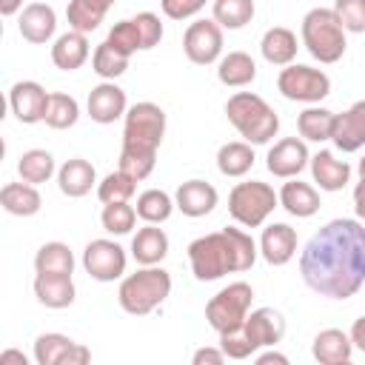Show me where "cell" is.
<instances>
[{
  "label": "cell",
  "instance_id": "2e32d148",
  "mask_svg": "<svg viewBox=\"0 0 365 365\" xmlns=\"http://www.w3.org/2000/svg\"><path fill=\"white\" fill-rule=\"evenodd\" d=\"M242 331H245L248 342L254 345V351L274 348L285 336V319L277 308H257V311H248Z\"/></svg>",
  "mask_w": 365,
  "mask_h": 365
},
{
  "label": "cell",
  "instance_id": "74e56055",
  "mask_svg": "<svg viewBox=\"0 0 365 365\" xmlns=\"http://www.w3.org/2000/svg\"><path fill=\"white\" fill-rule=\"evenodd\" d=\"M254 0H214V20L228 31L248 26L254 20Z\"/></svg>",
  "mask_w": 365,
  "mask_h": 365
},
{
  "label": "cell",
  "instance_id": "83f0119b",
  "mask_svg": "<svg viewBox=\"0 0 365 365\" xmlns=\"http://www.w3.org/2000/svg\"><path fill=\"white\" fill-rule=\"evenodd\" d=\"M297 48H299L297 46V34L291 29H285V26L268 29L262 34V40H259V51H262L265 63H271V66H291L294 57H297Z\"/></svg>",
  "mask_w": 365,
  "mask_h": 365
},
{
  "label": "cell",
  "instance_id": "836d02e7",
  "mask_svg": "<svg viewBox=\"0 0 365 365\" xmlns=\"http://www.w3.org/2000/svg\"><path fill=\"white\" fill-rule=\"evenodd\" d=\"M77 120H80V106H77V100H74L71 94L51 91V94H48V106H46L43 123H46L48 128L66 131V128H71Z\"/></svg>",
  "mask_w": 365,
  "mask_h": 365
},
{
  "label": "cell",
  "instance_id": "5b68a950",
  "mask_svg": "<svg viewBox=\"0 0 365 365\" xmlns=\"http://www.w3.org/2000/svg\"><path fill=\"white\" fill-rule=\"evenodd\" d=\"M171 294V274L160 265H143L120 282L117 302L131 317H145L160 308Z\"/></svg>",
  "mask_w": 365,
  "mask_h": 365
},
{
  "label": "cell",
  "instance_id": "5bb4252c",
  "mask_svg": "<svg viewBox=\"0 0 365 365\" xmlns=\"http://www.w3.org/2000/svg\"><path fill=\"white\" fill-rule=\"evenodd\" d=\"M9 106H11V114L17 117V123H23V125L43 123L46 106H48V91L34 80H20L9 88Z\"/></svg>",
  "mask_w": 365,
  "mask_h": 365
},
{
  "label": "cell",
  "instance_id": "7dc6e473",
  "mask_svg": "<svg viewBox=\"0 0 365 365\" xmlns=\"http://www.w3.org/2000/svg\"><path fill=\"white\" fill-rule=\"evenodd\" d=\"M225 359H228V356H225L222 348H197L194 356H191L194 365H222Z\"/></svg>",
  "mask_w": 365,
  "mask_h": 365
},
{
  "label": "cell",
  "instance_id": "4fadbf2b",
  "mask_svg": "<svg viewBox=\"0 0 365 365\" xmlns=\"http://www.w3.org/2000/svg\"><path fill=\"white\" fill-rule=\"evenodd\" d=\"M308 163H311V154H308L305 140H299V137H285V140L274 143L268 148V157H265L268 171L274 177H279V180L299 177Z\"/></svg>",
  "mask_w": 365,
  "mask_h": 365
},
{
  "label": "cell",
  "instance_id": "f546056e",
  "mask_svg": "<svg viewBox=\"0 0 365 365\" xmlns=\"http://www.w3.org/2000/svg\"><path fill=\"white\" fill-rule=\"evenodd\" d=\"M257 77V63L251 60V54L245 51H228L225 57H220L217 63V80L228 88H242L251 86Z\"/></svg>",
  "mask_w": 365,
  "mask_h": 365
},
{
  "label": "cell",
  "instance_id": "7402d4cb",
  "mask_svg": "<svg viewBox=\"0 0 365 365\" xmlns=\"http://www.w3.org/2000/svg\"><path fill=\"white\" fill-rule=\"evenodd\" d=\"M97 182V171L88 160L83 157H71L66 160L60 168H57V185L66 197L77 200V197H86L91 191V185Z\"/></svg>",
  "mask_w": 365,
  "mask_h": 365
},
{
  "label": "cell",
  "instance_id": "d590c367",
  "mask_svg": "<svg viewBox=\"0 0 365 365\" xmlns=\"http://www.w3.org/2000/svg\"><path fill=\"white\" fill-rule=\"evenodd\" d=\"M174 205H177V202H174L165 191H160V188H148V191H143V194L137 197V217H140L143 222H154V225H160V222H165V220L171 217Z\"/></svg>",
  "mask_w": 365,
  "mask_h": 365
},
{
  "label": "cell",
  "instance_id": "52a82bcc",
  "mask_svg": "<svg viewBox=\"0 0 365 365\" xmlns=\"http://www.w3.org/2000/svg\"><path fill=\"white\" fill-rule=\"evenodd\" d=\"M277 205H279V194L268 182H259V180L237 182L228 194V214L245 228L262 225Z\"/></svg>",
  "mask_w": 365,
  "mask_h": 365
},
{
  "label": "cell",
  "instance_id": "8d00e7d4",
  "mask_svg": "<svg viewBox=\"0 0 365 365\" xmlns=\"http://www.w3.org/2000/svg\"><path fill=\"white\" fill-rule=\"evenodd\" d=\"M106 11H108V9H103V6L94 3V0H68V6H66L68 26H71L74 31H83V34H91L94 29H100Z\"/></svg>",
  "mask_w": 365,
  "mask_h": 365
},
{
  "label": "cell",
  "instance_id": "c3c4849f",
  "mask_svg": "<svg viewBox=\"0 0 365 365\" xmlns=\"http://www.w3.org/2000/svg\"><path fill=\"white\" fill-rule=\"evenodd\" d=\"M351 342H354V348H359L365 354V317L354 319V325H351Z\"/></svg>",
  "mask_w": 365,
  "mask_h": 365
},
{
  "label": "cell",
  "instance_id": "f1b7e54d",
  "mask_svg": "<svg viewBox=\"0 0 365 365\" xmlns=\"http://www.w3.org/2000/svg\"><path fill=\"white\" fill-rule=\"evenodd\" d=\"M0 205L11 214V217H34L43 205L40 191L31 182H6L0 188Z\"/></svg>",
  "mask_w": 365,
  "mask_h": 365
},
{
  "label": "cell",
  "instance_id": "681fc988",
  "mask_svg": "<svg viewBox=\"0 0 365 365\" xmlns=\"http://www.w3.org/2000/svg\"><path fill=\"white\" fill-rule=\"evenodd\" d=\"M354 208H356V217L365 222V180L359 177L356 188H354Z\"/></svg>",
  "mask_w": 365,
  "mask_h": 365
},
{
  "label": "cell",
  "instance_id": "3957f363",
  "mask_svg": "<svg viewBox=\"0 0 365 365\" xmlns=\"http://www.w3.org/2000/svg\"><path fill=\"white\" fill-rule=\"evenodd\" d=\"M165 137V111L157 103H134L125 111L123 123V148H120V171L134 177L137 182L154 171L157 148Z\"/></svg>",
  "mask_w": 365,
  "mask_h": 365
},
{
  "label": "cell",
  "instance_id": "d4e9b609",
  "mask_svg": "<svg viewBox=\"0 0 365 365\" xmlns=\"http://www.w3.org/2000/svg\"><path fill=\"white\" fill-rule=\"evenodd\" d=\"M168 254V234L154 222H145L131 240V257L140 265H160Z\"/></svg>",
  "mask_w": 365,
  "mask_h": 365
},
{
  "label": "cell",
  "instance_id": "b9f144b4",
  "mask_svg": "<svg viewBox=\"0 0 365 365\" xmlns=\"http://www.w3.org/2000/svg\"><path fill=\"white\" fill-rule=\"evenodd\" d=\"M114 48H120L123 54H134V51H143V40H140V31H137V23L134 20H120L111 26L108 37H106Z\"/></svg>",
  "mask_w": 365,
  "mask_h": 365
},
{
  "label": "cell",
  "instance_id": "6da1fadb",
  "mask_svg": "<svg viewBox=\"0 0 365 365\" xmlns=\"http://www.w3.org/2000/svg\"><path fill=\"white\" fill-rule=\"evenodd\" d=\"M305 285L328 299H348L365 282V225L359 220L325 222L299 254Z\"/></svg>",
  "mask_w": 365,
  "mask_h": 365
},
{
  "label": "cell",
  "instance_id": "9a60e30c",
  "mask_svg": "<svg viewBox=\"0 0 365 365\" xmlns=\"http://www.w3.org/2000/svg\"><path fill=\"white\" fill-rule=\"evenodd\" d=\"M86 108H88V117H91L94 123H100V125H111L114 120L125 117V111H128V100H125V91H123L114 80H103L100 86H94V88L88 91V103H86Z\"/></svg>",
  "mask_w": 365,
  "mask_h": 365
},
{
  "label": "cell",
  "instance_id": "4316f807",
  "mask_svg": "<svg viewBox=\"0 0 365 365\" xmlns=\"http://www.w3.org/2000/svg\"><path fill=\"white\" fill-rule=\"evenodd\" d=\"M88 60V37L83 31H66L51 46V63L60 71H74Z\"/></svg>",
  "mask_w": 365,
  "mask_h": 365
},
{
  "label": "cell",
  "instance_id": "ee69618b",
  "mask_svg": "<svg viewBox=\"0 0 365 365\" xmlns=\"http://www.w3.org/2000/svg\"><path fill=\"white\" fill-rule=\"evenodd\" d=\"M131 20L137 23V31H140V40H143V51L160 46V40H163V23H160V17L154 11H140Z\"/></svg>",
  "mask_w": 365,
  "mask_h": 365
},
{
  "label": "cell",
  "instance_id": "db71d44e",
  "mask_svg": "<svg viewBox=\"0 0 365 365\" xmlns=\"http://www.w3.org/2000/svg\"><path fill=\"white\" fill-rule=\"evenodd\" d=\"M94 3H100L103 9H111V6H114V0H94Z\"/></svg>",
  "mask_w": 365,
  "mask_h": 365
},
{
  "label": "cell",
  "instance_id": "60d3db41",
  "mask_svg": "<svg viewBox=\"0 0 365 365\" xmlns=\"http://www.w3.org/2000/svg\"><path fill=\"white\" fill-rule=\"evenodd\" d=\"M100 222H103V228H106L108 234L123 237V234H128V231L134 228V222H137V208L128 205V202H108V205H103Z\"/></svg>",
  "mask_w": 365,
  "mask_h": 365
},
{
  "label": "cell",
  "instance_id": "7bdbcfd3",
  "mask_svg": "<svg viewBox=\"0 0 365 365\" xmlns=\"http://www.w3.org/2000/svg\"><path fill=\"white\" fill-rule=\"evenodd\" d=\"M334 11H336L345 31L365 34V0H336Z\"/></svg>",
  "mask_w": 365,
  "mask_h": 365
},
{
  "label": "cell",
  "instance_id": "1f68e13d",
  "mask_svg": "<svg viewBox=\"0 0 365 365\" xmlns=\"http://www.w3.org/2000/svg\"><path fill=\"white\" fill-rule=\"evenodd\" d=\"M37 274H74V254L66 242H46L34 254Z\"/></svg>",
  "mask_w": 365,
  "mask_h": 365
},
{
  "label": "cell",
  "instance_id": "4dcf8cb0",
  "mask_svg": "<svg viewBox=\"0 0 365 365\" xmlns=\"http://www.w3.org/2000/svg\"><path fill=\"white\" fill-rule=\"evenodd\" d=\"M251 165H254V148H251V143L234 140V143L220 145V151H217V168H220L222 177H245L251 171Z\"/></svg>",
  "mask_w": 365,
  "mask_h": 365
},
{
  "label": "cell",
  "instance_id": "30bf717a",
  "mask_svg": "<svg viewBox=\"0 0 365 365\" xmlns=\"http://www.w3.org/2000/svg\"><path fill=\"white\" fill-rule=\"evenodd\" d=\"M182 51L197 66H211L222 54V26L211 20H194L182 34Z\"/></svg>",
  "mask_w": 365,
  "mask_h": 365
},
{
  "label": "cell",
  "instance_id": "7a4b0ae2",
  "mask_svg": "<svg viewBox=\"0 0 365 365\" xmlns=\"http://www.w3.org/2000/svg\"><path fill=\"white\" fill-rule=\"evenodd\" d=\"M257 242L242 228H222L205 237H197L188 245V262L200 282H214L225 274L248 271L257 262Z\"/></svg>",
  "mask_w": 365,
  "mask_h": 365
},
{
  "label": "cell",
  "instance_id": "8fae6325",
  "mask_svg": "<svg viewBox=\"0 0 365 365\" xmlns=\"http://www.w3.org/2000/svg\"><path fill=\"white\" fill-rule=\"evenodd\" d=\"M83 268L97 282H114L125 274V251L114 240H91L83 251Z\"/></svg>",
  "mask_w": 365,
  "mask_h": 365
},
{
  "label": "cell",
  "instance_id": "d6986e66",
  "mask_svg": "<svg viewBox=\"0 0 365 365\" xmlns=\"http://www.w3.org/2000/svg\"><path fill=\"white\" fill-rule=\"evenodd\" d=\"M259 254L268 265H285L297 254V231L288 222H271L262 228L259 237Z\"/></svg>",
  "mask_w": 365,
  "mask_h": 365
},
{
  "label": "cell",
  "instance_id": "f6af8a7d",
  "mask_svg": "<svg viewBox=\"0 0 365 365\" xmlns=\"http://www.w3.org/2000/svg\"><path fill=\"white\" fill-rule=\"evenodd\" d=\"M220 348L225 351V356H228V359H248L251 354H257V351H254V345L248 342V336H245V331H242V328L220 334Z\"/></svg>",
  "mask_w": 365,
  "mask_h": 365
},
{
  "label": "cell",
  "instance_id": "ab89813d",
  "mask_svg": "<svg viewBox=\"0 0 365 365\" xmlns=\"http://www.w3.org/2000/svg\"><path fill=\"white\" fill-rule=\"evenodd\" d=\"M134 191H137V180L128 177L120 168L111 171V174H106L103 182L97 185V197H100L103 205H108V202H128L134 197Z\"/></svg>",
  "mask_w": 365,
  "mask_h": 365
},
{
  "label": "cell",
  "instance_id": "484cf974",
  "mask_svg": "<svg viewBox=\"0 0 365 365\" xmlns=\"http://www.w3.org/2000/svg\"><path fill=\"white\" fill-rule=\"evenodd\" d=\"M279 205L297 217V220H305V217H314L319 211V194L314 185L308 182H299V180H288L282 188H279Z\"/></svg>",
  "mask_w": 365,
  "mask_h": 365
},
{
  "label": "cell",
  "instance_id": "44dd1931",
  "mask_svg": "<svg viewBox=\"0 0 365 365\" xmlns=\"http://www.w3.org/2000/svg\"><path fill=\"white\" fill-rule=\"evenodd\" d=\"M311 354L319 365H342V362H351V354H354V342H351V334L339 331V328H325L314 336V345H311Z\"/></svg>",
  "mask_w": 365,
  "mask_h": 365
},
{
  "label": "cell",
  "instance_id": "d6a6232c",
  "mask_svg": "<svg viewBox=\"0 0 365 365\" xmlns=\"http://www.w3.org/2000/svg\"><path fill=\"white\" fill-rule=\"evenodd\" d=\"M334 120H336L334 111H328V108H322V106H311V108H305V111L297 117V128H299L302 140L325 143V140H331Z\"/></svg>",
  "mask_w": 365,
  "mask_h": 365
},
{
  "label": "cell",
  "instance_id": "8992f818",
  "mask_svg": "<svg viewBox=\"0 0 365 365\" xmlns=\"http://www.w3.org/2000/svg\"><path fill=\"white\" fill-rule=\"evenodd\" d=\"M302 46L314 60L325 66L342 60L348 43H345V29L334 9L317 6L302 17Z\"/></svg>",
  "mask_w": 365,
  "mask_h": 365
},
{
  "label": "cell",
  "instance_id": "11a10c76",
  "mask_svg": "<svg viewBox=\"0 0 365 365\" xmlns=\"http://www.w3.org/2000/svg\"><path fill=\"white\" fill-rule=\"evenodd\" d=\"M359 177H362V180H365V157H362V160H359Z\"/></svg>",
  "mask_w": 365,
  "mask_h": 365
},
{
  "label": "cell",
  "instance_id": "ffe728a7",
  "mask_svg": "<svg viewBox=\"0 0 365 365\" xmlns=\"http://www.w3.org/2000/svg\"><path fill=\"white\" fill-rule=\"evenodd\" d=\"M174 202H177V208L185 214V217H205V214H211L214 208H217V202H220V194H217V188L211 185V182H205V180H188V182H182L180 188H177V194H174Z\"/></svg>",
  "mask_w": 365,
  "mask_h": 365
},
{
  "label": "cell",
  "instance_id": "816d5d0a",
  "mask_svg": "<svg viewBox=\"0 0 365 365\" xmlns=\"http://www.w3.org/2000/svg\"><path fill=\"white\" fill-rule=\"evenodd\" d=\"M11 362H17V365H29V359H26V354H23V351L9 348V351H3V354H0V365H11Z\"/></svg>",
  "mask_w": 365,
  "mask_h": 365
},
{
  "label": "cell",
  "instance_id": "cb8c5ba5",
  "mask_svg": "<svg viewBox=\"0 0 365 365\" xmlns=\"http://www.w3.org/2000/svg\"><path fill=\"white\" fill-rule=\"evenodd\" d=\"M311 174H314V182L322 188V191H342L351 180V165L345 160H336L331 151H317L311 157Z\"/></svg>",
  "mask_w": 365,
  "mask_h": 365
},
{
  "label": "cell",
  "instance_id": "9c48e42d",
  "mask_svg": "<svg viewBox=\"0 0 365 365\" xmlns=\"http://www.w3.org/2000/svg\"><path fill=\"white\" fill-rule=\"evenodd\" d=\"M277 88L285 100L294 103H319L331 94V77L322 68L314 66H302V63H291L279 71L277 77Z\"/></svg>",
  "mask_w": 365,
  "mask_h": 365
},
{
  "label": "cell",
  "instance_id": "ac0fdd59",
  "mask_svg": "<svg viewBox=\"0 0 365 365\" xmlns=\"http://www.w3.org/2000/svg\"><path fill=\"white\" fill-rule=\"evenodd\" d=\"M17 31L23 40L34 43V46H43L54 37L57 31V14L48 3H29L17 20Z\"/></svg>",
  "mask_w": 365,
  "mask_h": 365
},
{
  "label": "cell",
  "instance_id": "e0dca14e",
  "mask_svg": "<svg viewBox=\"0 0 365 365\" xmlns=\"http://www.w3.org/2000/svg\"><path fill=\"white\" fill-rule=\"evenodd\" d=\"M331 143L342 154L359 151L365 145V100H356L351 108H345L342 114H336L334 131H331Z\"/></svg>",
  "mask_w": 365,
  "mask_h": 365
},
{
  "label": "cell",
  "instance_id": "f35d334b",
  "mask_svg": "<svg viewBox=\"0 0 365 365\" xmlns=\"http://www.w3.org/2000/svg\"><path fill=\"white\" fill-rule=\"evenodd\" d=\"M17 171H20V180H26L31 185H40L54 174V157L46 148L23 151V157L17 163Z\"/></svg>",
  "mask_w": 365,
  "mask_h": 365
},
{
  "label": "cell",
  "instance_id": "f5cc1de1",
  "mask_svg": "<svg viewBox=\"0 0 365 365\" xmlns=\"http://www.w3.org/2000/svg\"><path fill=\"white\" fill-rule=\"evenodd\" d=\"M20 6H23V0H0V14L3 17H11Z\"/></svg>",
  "mask_w": 365,
  "mask_h": 365
},
{
  "label": "cell",
  "instance_id": "ba28073f",
  "mask_svg": "<svg viewBox=\"0 0 365 365\" xmlns=\"http://www.w3.org/2000/svg\"><path fill=\"white\" fill-rule=\"evenodd\" d=\"M251 299H254V288L248 282H228L225 288H220L208 305H205V319L217 334L225 331H237L245 325V317L251 311Z\"/></svg>",
  "mask_w": 365,
  "mask_h": 365
},
{
  "label": "cell",
  "instance_id": "7c38bea8",
  "mask_svg": "<svg viewBox=\"0 0 365 365\" xmlns=\"http://www.w3.org/2000/svg\"><path fill=\"white\" fill-rule=\"evenodd\" d=\"M34 359L37 365H86L91 351L66 334H40L34 339Z\"/></svg>",
  "mask_w": 365,
  "mask_h": 365
},
{
  "label": "cell",
  "instance_id": "bcb514c9",
  "mask_svg": "<svg viewBox=\"0 0 365 365\" xmlns=\"http://www.w3.org/2000/svg\"><path fill=\"white\" fill-rule=\"evenodd\" d=\"M202 6H205V0H160L163 14L171 17V20H188V17H194Z\"/></svg>",
  "mask_w": 365,
  "mask_h": 365
},
{
  "label": "cell",
  "instance_id": "603a6c76",
  "mask_svg": "<svg viewBox=\"0 0 365 365\" xmlns=\"http://www.w3.org/2000/svg\"><path fill=\"white\" fill-rule=\"evenodd\" d=\"M74 282L71 274H37L34 277V297L46 308H68L74 302Z\"/></svg>",
  "mask_w": 365,
  "mask_h": 365
},
{
  "label": "cell",
  "instance_id": "e575fe53",
  "mask_svg": "<svg viewBox=\"0 0 365 365\" xmlns=\"http://www.w3.org/2000/svg\"><path fill=\"white\" fill-rule=\"evenodd\" d=\"M128 60H131L128 54H123L120 48H114V46L106 40V43H100V46L94 48V54H91V68H94V74H100L103 80H117V77L125 74Z\"/></svg>",
  "mask_w": 365,
  "mask_h": 365
},
{
  "label": "cell",
  "instance_id": "277c9868",
  "mask_svg": "<svg viewBox=\"0 0 365 365\" xmlns=\"http://www.w3.org/2000/svg\"><path fill=\"white\" fill-rule=\"evenodd\" d=\"M225 117L240 131V137H245V143H251V145H265L279 131L277 111L254 91L231 94L228 103H225Z\"/></svg>",
  "mask_w": 365,
  "mask_h": 365
},
{
  "label": "cell",
  "instance_id": "f907efd6",
  "mask_svg": "<svg viewBox=\"0 0 365 365\" xmlns=\"http://www.w3.org/2000/svg\"><path fill=\"white\" fill-rule=\"evenodd\" d=\"M257 365H288V356L279 351H265V354H257Z\"/></svg>",
  "mask_w": 365,
  "mask_h": 365
}]
</instances>
